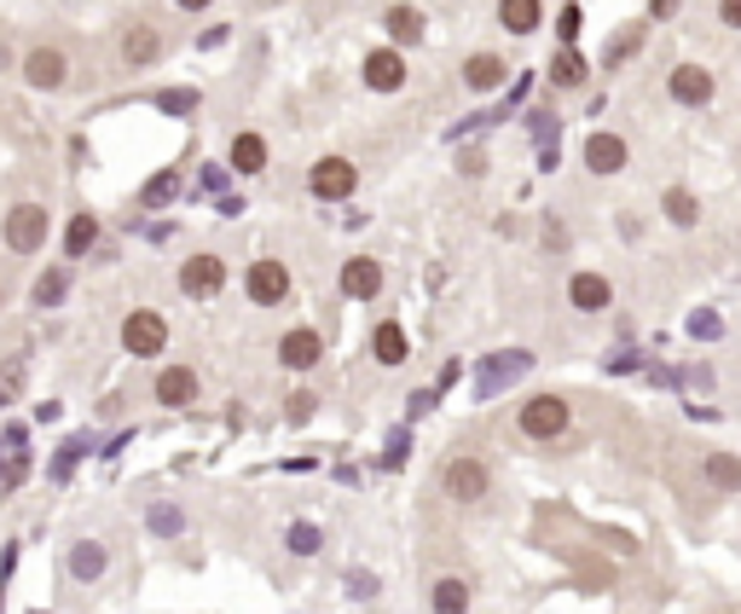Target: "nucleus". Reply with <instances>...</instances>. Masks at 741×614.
Returning a JSON list of instances; mask_svg holds the SVG:
<instances>
[{
	"label": "nucleus",
	"mask_w": 741,
	"mask_h": 614,
	"mask_svg": "<svg viewBox=\"0 0 741 614\" xmlns=\"http://www.w3.org/2000/svg\"><path fill=\"white\" fill-rule=\"evenodd\" d=\"M550 82H556V88H579V82H585V59L574 53V47H562V53L550 59Z\"/></svg>",
	"instance_id": "obj_30"
},
{
	"label": "nucleus",
	"mask_w": 741,
	"mask_h": 614,
	"mask_svg": "<svg viewBox=\"0 0 741 614\" xmlns=\"http://www.w3.org/2000/svg\"><path fill=\"white\" fill-rule=\"evenodd\" d=\"M285 545H290V551H296V556H313V551H319V545H325V533H319V528H313V522H296V528H290V533H285Z\"/></svg>",
	"instance_id": "obj_32"
},
{
	"label": "nucleus",
	"mask_w": 741,
	"mask_h": 614,
	"mask_svg": "<svg viewBox=\"0 0 741 614\" xmlns=\"http://www.w3.org/2000/svg\"><path fill=\"white\" fill-rule=\"evenodd\" d=\"M556 35H562V47H574V41H579V7H562V18H556Z\"/></svg>",
	"instance_id": "obj_37"
},
{
	"label": "nucleus",
	"mask_w": 741,
	"mask_h": 614,
	"mask_svg": "<svg viewBox=\"0 0 741 614\" xmlns=\"http://www.w3.org/2000/svg\"><path fill=\"white\" fill-rule=\"evenodd\" d=\"M278 360H285L290 371H313L325 360V342H319V330H290L285 342H278Z\"/></svg>",
	"instance_id": "obj_18"
},
{
	"label": "nucleus",
	"mask_w": 741,
	"mask_h": 614,
	"mask_svg": "<svg viewBox=\"0 0 741 614\" xmlns=\"http://www.w3.org/2000/svg\"><path fill=\"white\" fill-rule=\"evenodd\" d=\"M181 12H203V7H215V0H174Z\"/></svg>",
	"instance_id": "obj_41"
},
{
	"label": "nucleus",
	"mask_w": 741,
	"mask_h": 614,
	"mask_svg": "<svg viewBox=\"0 0 741 614\" xmlns=\"http://www.w3.org/2000/svg\"><path fill=\"white\" fill-rule=\"evenodd\" d=\"M527 366H533V354L527 348H510V354H493L487 366H481V382H475V400H493L498 389H510L516 377H527Z\"/></svg>",
	"instance_id": "obj_9"
},
{
	"label": "nucleus",
	"mask_w": 741,
	"mask_h": 614,
	"mask_svg": "<svg viewBox=\"0 0 741 614\" xmlns=\"http://www.w3.org/2000/svg\"><path fill=\"white\" fill-rule=\"evenodd\" d=\"M244 290H249L255 307H278V301L290 296V267H285V262H272V255H267V262H249Z\"/></svg>",
	"instance_id": "obj_8"
},
{
	"label": "nucleus",
	"mask_w": 741,
	"mask_h": 614,
	"mask_svg": "<svg viewBox=\"0 0 741 614\" xmlns=\"http://www.w3.org/2000/svg\"><path fill=\"white\" fill-rule=\"evenodd\" d=\"M151 533H163V540H168V533H181L186 528V516H181V510H174V504H151Z\"/></svg>",
	"instance_id": "obj_33"
},
{
	"label": "nucleus",
	"mask_w": 741,
	"mask_h": 614,
	"mask_svg": "<svg viewBox=\"0 0 741 614\" xmlns=\"http://www.w3.org/2000/svg\"><path fill=\"white\" fill-rule=\"evenodd\" d=\"M0 307H7V285H0Z\"/></svg>",
	"instance_id": "obj_43"
},
{
	"label": "nucleus",
	"mask_w": 741,
	"mask_h": 614,
	"mask_svg": "<svg viewBox=\"0 0 741 614\" xmlns=\"http://www.w3.org/2000/svg\"><path fill=\"white\" fill-rule=\"evenodd\" d=\"M157 111H168V116H192V111H197V93H192V88H168V93L157 99Z\"/></svg>",
	"instance_id": "obj_34"
},
{
	"label": "nucleus",
	"mask_w": 741,
	"mask_h": 614,
	"mask_svg": "<svg viewBox=\"0 0 741 614\" xmlns=\"http://www.w3.org/2000/svg\"><path fill=\"white\" fill-rule=\"evenodd\" d=\"M487 464H481V458H452V464L441 470V488H446V499H457V504H475V499H487Z\"/></svg>",
	"instance_id": "obj_7"
},
{
	"label": "nucleus",
	"mask_w": 741,
	"mask_h": 614,
	"mask_svg": "<svg viewBox=\"0 0 741 614\" xmlns=\"http://www.w3.org/2000/svg\"><path fill=\"white\" fill-rule=\"evenodd\" d=\"M181 192H186V174L181 168H163V174H151V181L140 186V209H168Z\"/></svg>",
	"instance_id": "obj_23"
},
{
	"label": "nucleus",
	"mask_w": 741,
	"mask_h": 614,
	"mask_svg": "<svg viewBox=\"0 0 741 614\" xmlns=\"http://www.w3.org/2000/svg\"><path fill=\"white\" fill-rule=\"evenodd\" d=\"M585 168L591 174H620L626 168V140L620 134H591L585 140Z\"/></svg>",
	"instance_id": "obj_20"
},
{
	"label": "nucleus",
	"mask_w": 741,
	"mask_h": 614,
	"mask_svg": "<svg viewBox=\"0 0 741 614\" xmlns=\"http://www.w3.org/2000/svg\"><path fill=\"white\" fill-rule=\"evenodd\" d=\"M93 249H99V215L93 209L70 215V226H64V262H82V255H93Z\"/></svg>",
	"instance_id": "obj_21"
},
{
	"label": "nucleus",
	"mask_w": 741,
	"mask_h": 614,
	"mask_svg": "<svg viewBox=\"0 0 741 614\" xmlns=\"http://www.w3.org/2000/svg\"><path fill=\"white\" fill-rule=\"evenodd\" d=\"M233 168H238V174H261V168H267V140L255 134V127L233 134Z\"/></svg>",
	"instance_id": "obj_26"
},
{
	"label": "nucleus",
	"mask_w": 741,
	"mask_h": 614,
	"mask_svg": "<svg viewBox=\"0 0 741 614\" xmlns=\"http://www.w3.org/2000/svg\"><path fill=\"white\" fill-rule=\"evenodd\" d=\"M382 30H389L394 47H418L423 41V12L418 7H389L382 12Z\"/></svg>",
	"instance_id": "obj_25"
},
{
	"label": "nucleus",
	"mask_w": 741,
	"mask_h": 614,
	"mask_svg": "<svg viewBox=\"0 0 741 614\" xmlns=\"http://www.w3.org/2000/svg\"><path fill=\"white\" fill-rule=\"evenodd\" d=\"M434 614H470V585L457 574L434 580Z\"/></svg>",
	"instance_id": "obj_28"
},
{
	"label": "nucleus",
	"mask_w": 741,
	"mask_h": 614,
	"mask_svg": "<svg viewBox=\"0 0 741 614\" xmlns=\"http://www.w3.org/2000/svg\"><path fill=\"white\" fill-rule=\"evenodd\" d=\"M75 464H82V441H64V452L53 458V475H59V481H70V475H75Z\"/></svg>",
	"instance_id": "obj_36"
},
{
	"label": "nucleus",
	"mask_w": 741,
	"mask_h": 614,
	"mask_svg": "<svg viewBox=\"0 0 741 614\" xmlns=\"http://www.w3.org/2000/svg\"><path fill=\"white\" fill-rule=\"evenodd\" d=\"M151 395H157L163 406H192L197 400V371L192 366H163L157 382H151Z\"/></svg>",
	"instance_id": "obj_13"
},
{
	"label": "nucleus",
	"mask_w": 741,
	"mask_h": 614,
	"mask_svg": "<svg viewBox=\"0 0 741 614\" xmlns=\"http://www.w3.org/2000/svg\"><path fill=\"white\" fill-rule=\"evenodd\" d=\"M498 23L510 35H533L545 23V0H498Z\"/></svg>",
	"instance_id": "obj_22"
},
{
	"label": "nucleus",
	"mask_w": 741,
	"mask_h": 614,
	"mask_svg": "<svg viewBox=\"0 0 741 614\" xmlns=\"http://www.w3.org/2000/svg\"><path fill=\"white\" fill-rule=\"evenodd\" d=\"M516 423H522L527 441H556V434H568V400L562 395H533Z\"/></svg>",
	"instance_id": "obj_4"
},
{
	"label": "nucleus",
	"mask_w": 741,
	"mask_h": 614,
	"mask_svg": "<svg viewBox=\"0 0 741 614\" xmlns=\"http://www.w3.org/2000/svg\"><path fill=\"white\" fill-rule=\"evenodd\" d=\"M47 233H53V215H47L41 203H12V209L0 215V244L12 255H35L47 244Z\"/></svg>",
	"instance_id": "obj_1"
},
{
	"label": "nucleus",
	"mask_w": 741,
	"mask_h": 614,
	"mask_svg": "<svg viewBox=\"0 0 741 614\" xmlns=\"http://www.w3.org/2000/svg\"><path fill=\"white\" fill-rule=\"evenodd\" d=\"M163 59V30L157 23H127L122 30V64L127 70H151Z\"/></svg>",
	"instance_id": "obj_10"
},
{
	"label": "nucleus",
	"mask_w": 741,
	"mask_h": 614,
	"mask_svg": "<svg viewBox=\"0 0 741 614\" xmlns=\"http://www.w3.org/2000/svg\"><path fill=\"white\" fill-rule=\"evenodd\" d=\"M366 88H371V93H400V88H405V59H400V47H377V53H366Z\"/></svg>",
	"instance_id": "obj_11"
},
{
	"label": "nucleus",
	"mask_w": 741,
	"mask_h": 614,
	"mask_svg": "<svg viewBox=\"0 0 741 614\" xmlns=\"http://www.w3.org/2000/svg\"><path fill=\"white\" fill-rule=\"evenodd\" d=\"M0 475H7V447H0Z\"/></svg>",
	"instance_id": "obj_42"
},
{
	"label": "nucleus",
	"mask_w": 741,
	"mask_h": 614,
	"mask_svg": "<svg viewBox=\"0 0 741 614\" xmlns=\"http://www.w3.org/2000/svg\"><path fill=\"white\" fill-rule=\"evenodd\" d=\"M719 314H696V319H689V337H719Z\"/></svg>",
	"instance_id": "obj_38"
},
{
	"label": "nucleus",
	"mask_w": 741,
	"mask_h": 614,
	"mask_svg": "<svg viewBox=\"0 0 741 614\" xmlns=\"http://www.w3.org/2000/svg\"><path fill=\"white\" fill-rule=\"evenodd\" d=\"M353 186H360V168H353L348 157H319V163L308 168V192L325 197V203L353 197Z\"/></svg>",
	"instance_id": "obj_5"
},
{
	"label": "nucleus",
	"mask_w": 741,
	"mask_h": 614,
	"mask_svg": "<svg viewBox=\"0 0 741 614\" xmlns=\"http://www.w3.org/2000/svg\"><path fill=\"white\" fill-rule=\"evenodd\" d=\"M181 290H186L192 301L220 296V290H226V262H220V255H209V249H203V255H186V262H181Z\"/></svg>",
	"instance_id": "obj_6"
},
{
	"label": "nucleus",
	"mask_w": 741,
	"mask_h": 614,
	"mask_svg": "<svg viewBox=\"0 0 741 614\" xmlns=\"http://www.w3.org/2000/svg\"><path fill=\"white\" fill-rule=\"evenodd\" d=\"M568 301L579 307V314H603V307L615 301V285H608L603 273H574L568 278Z\"/></svg>",
	"instance_id": "obj_14"
},
{
	"label": "nucleus",
	"mask_w": 741,
	"mask_h": 614,
	"mask_svg": "<svg viewBox=\"0 0 741 614\" xmlns=\"http://www.w3.org/2000/svg\"><path fill=\"white\" fill-rule=\"evenodd\" d=\"M667 88H672L678 105H707V99H712V70L707 64H678Z\"/></svg>",
	"instance_id": "obj_16"
},
{
	"label": "nucleus",
	"mask_w": 741,
	"mask_h": 614,
	"mask_svg": "<svg viewBox=\"0 0 741 614\" xmlns=\"http://www.w3.org/2000/svg\"><path fill=\"white\" fill-rule=\"evenodd\" d=\"M168 348V319L157 307H134V314L122 319V354H134V360H157Z\"/></svg>",
	"instance_id": "obj_3"
},
{
	"label": "nucleus",
	"mask_w": 741,
	"mask_h": 614,
	"mask_svg": "<svg viewBox=\"0 0 741 614\" xmlns=\"http://www.w3.org/2000/svg\"><path fill=\"white\" fill-rule=\"evenodd\" d=\"M637 41H644V30H626L615 47H608V53H603V70H615V64H626L631 53H637Z\"/></svg>",
	"instance_id": "obj_35"
},
{
	"label": "nucleus",
	"mask_w": 741,
	"mask_h": 614,
	"mask_svg": "<svg viewBox=\"0 0 741 614\" xmlns=\"http://www.w3.org/2000/svg\"><path fill=\"white\" fill-rule=\"evenodd\" d=\"M371 354H377V366H405V354H412V342H405V330L394 319H382L371 330Z\"/></svg>",
	"instance_id": "obj_24"
},
{
	"label": "nucleus",
	"mask_w": 741,
	"mask_h": 614,
	"mask_svg": "<svg viewBox=\"0 0 741 614\" xmlns=\"http://www.w3.org/2000/svg\"><path fill=\"white\" fill-rule=\"evenodd\" d=\"M105 569H111V551L99 545V540H75L70 545V580L75 585H99V580H105Z\"/></svg>",
	"instance_id": "obj_12"
},
{
	"label": "nucleus",
	"mask_w": 741,
	"mask_h": 614,
	"mask_svg": "<svg viewBox=\"0 0 741 614\" xmlns=\"http://www.w3.org/2000/svg\"><path fill=\"white\" fill-rule=\"evenodd\" d=\"M377 290H382V267L371 262V255H353V262H342V296L371 301Z\"/></svg>",
	"instance_id": "obj_19"
},
{
	"label": "nucleus",
	"mask_w": 741,
	"mask_h": 614,
	"mask_svg": "<svg viewBox=\"0 0 741 614\" xmlns=\"http://www.w3.org/2000/svg\"><path fill=\"white\" fill-rule=\"evenodd\" d=\"M678 12V0H649V18H672Z\"/></svg>",
	"instance_id": "obj_40"
},
{
	"label": "nucleus",
	"mask_w": 741,
	"mask_h": 614,
	"mask_svg": "<svg viewBox=\"0 0 741 614\" xmlns=\"http://www.w3.org/2000/svg\"><path fill=\"white\" fill-rule=\"evenodd\" d=\"M660 209H667V221H672V226H696V221H701L696 192H683V186H672L667 197H660Z\"/></svg>",
	"instance_id": "obj_29"
},
{
	"label": "nucleus",
	"mask_w": 741,
	"mask_h": 614,
	"mask_svg": "<svg viewBox=\"0 0 741 614\" xmlns=\"http://www.w3.org/2000/svg\"><path fill=\"white\" fill-rule=\"evenodd\" d=\"M18 75H23V88H30V93H59L70 82V53L53 47V41H35L30 53L18 59Z\"/></svg>",
	"instance_id": "obj_2"
},
{
	"label": "nucleus",
	"mask_w": 741,
	"mask_h": 614,
	"mask_svg": "<svg viewBox=\"0 0 741 614\" xmlns=\"http://www.w3.org/2000/svg\"><path fill=\"white\" fill-rule=\"evenodd\" d=\"M504 75H510V64H504L498 53H470V59H464V88H470V93H498Z\"/></svg>",
	"instance_id": "obj_17"
},
{
	"label": "nucleus",
	"mask_w": 741,
	"mask_h": 614,
	"mask_svg": "<svg viewBox=\"0 0 741 614\" xmlns=\"http://www.w3.org/2000/svg\"><path fill=\"white\" fill-rule=\"evenodd\" d=\"M23 377H30V366H23V354H12V360H0V406H12L23 395Z\"/></svg>",
	"instance_id": "obj_31"
},
{
	"label": "nucleus",
	"mask_w": 741,
	"mask_h": 614,
	"mask_svg": "<svg viewBox=\"0 0 741 614\" xmlns=\"http://www.w3.org/2000/svg\"><path fill=\"white\" fill-rule=\"evenodd\" d=\"M719 18H724V30H741V0H719Z\"/></svg>",
	"instance_id": "obj_39"
},
{
	"label": "nucleus",
	"mask_w": 741,
	"mask_h": 614,
	"mask_svg": "<svg viewBox=\"0 0 741 614\" xmlns=\"http://www.w3.org/2000/svg\"><path fill=\"white\" fill-rule=\"evenodd\" d=\"M64 296H70V262L41 267V278L30 285V307H41V314H53V307H64Z\"/></svg>",
	"instance_id": "obj_15"
},
{
	"label": "nucleus",
	"mask_w": 741,
	"mask_h": 614,
	"mask_svg": "<svg viewBox=\"0 0 741 614\" xmlns=\"http://www.w3.org/2000/svg\"><path fill=\"white\" fill-rule=\"evenodd\" d=\"M707 481H712V488H719V493H741V458H730V452H707Z\"/></svg>",
	"instance_id": "obj_27"
}]
</instances>
